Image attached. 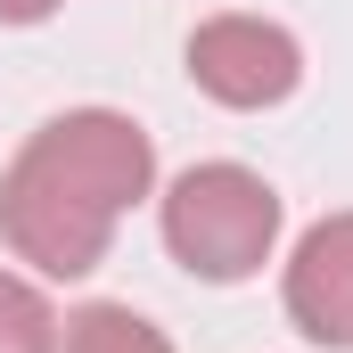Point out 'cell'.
Instances as JSON below:
<instances>
[{"label":"cell","mask_w":353,"mask_h":353,"mask_svg":"<svg viewBox=\"0 0 353 353\" xmlns=\"http://www.w3.org/2000/svg\"><path fill=\"white\" fill-rule=\"evenodd\" d=\"M157 189V140L115 107H66L0 173V239L41 279H90L115 222Z\"/></svg>","instance_id":"6da1fadb"},{"label":"cell","mask_w":353,"mask_h":353,"mask_svg":"<svg viewBox=\"0 0 353 353\" xmlns=\"http://www.w3.org/2000/svg\"><path fill=\"white\" fill-rule=\"evenodd\" d=\"M157 222H165V247H173V263L189 271V279L239 288V279H255V271L271 263L288 205H279V189H271L255 165L214 157V165L173 173L165 205H157Z\"/></svg>","instance_id":"7a4b0ae2"},{"label":"cell","mask_w":353,"mask_h":353,"mask_svg":"<svg viewBox=\"0 0 353 353\" xmlns=\"http://www.w3.org/2000/svg\"><path fill=\"white\" fill-rule=\"evenodd\" d=\"M189 83L230 115H263L304 83V41L271 17H205L189 33Z\"/></svg>","instance_id":"3957f363"},{"label":"cell","mask_w":353,"mask_h":353,"mask_svg":"<svg viewBox=\"0 0 353 353\" xmlns=\"http://www.w3.org/2000/svg\"><path fill=\"white\" fill-rule=\"evenodd\" d=\"M279 304L288 321L329 353H353V214H321L279 279Z\"/></svg>","instance_id":"277c9868"},{"label":"cell","mask_w":353,"mask_h":353,"mask_svg":"<svg viewBox=\"0 0 353 353\" xmlns=\"http://www.w3.org/2000/svg\"><path fill=\"white\" fill-rule=\"evenodd\" d=\"M58 353H173V337H165L148 312H132V304H83V312L66 321Z\"/></svg>","instance_id":"5b68a950"},{"label":"cell","mask_w":353,"mask_h":353,"mask_svg":"<svg viewBox=\"0 0 353 353\" xmlns=\"http://www.w3.org/2000/svg\"><path fill=\"white\" fill-rule=\"evenodd\" d=\"M58 337H66L58 304H50L33 279L0 271V353H58Z\"/></svg>","instance_id":"8992f818"},{"label":"cell","mask_w":353,"mask_h":353,"mask_svg":"<svg viewBox=\"0 0 353 353\" xmlns=\"http://www.w3.org/2000/svg\"><path fill=\"white\" fill-rule=\"evenodd\" d=\"M66 0H0V25H50Z\"/></svg>","instance_id":"52a82bcc"}]
</instances>
